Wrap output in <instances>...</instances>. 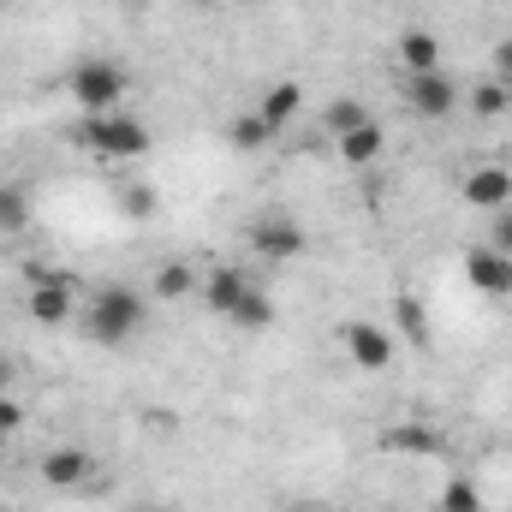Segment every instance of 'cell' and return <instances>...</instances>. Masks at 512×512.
<instances>
[{
	"mask_svg": "<svg viewBox=\"0 0 512 512\" xmlns=\"http://www.w3.org/2000/svg\"><path fill=\"white\" fill-rule=\"evenodd\" d=\"M143 298L131 292V286H108V292H96V304L84 310V328H90V340L96 346H126L131 334L143 328Z\"/></svg>",
	"mask_w": 512,
	"mask_h": 512,
	"instance_id": "6da1fadb",
	"label": "cell"
},
{
	"mask_svg": "<svg viewBox=\"0 0 512 512\" xmlns=\"http://www.w3.org/2000/svg\"><path fill=\"white\" fill-rule=\"evenodd\" d=\"M78 143L96 155V161H137L143 149H149V131L137 126L131 114H84V126H78Z\"/></svg>",
	"mask_w": 512,
	"mask_h": 512,
	"instance_id": "7a4b0ae2",
	"label": "cell"
},
{
	"mask_svg": "<svg viewBox=\"0 0 512 512\" xmlns=\"http://www.w3.org/2000/svg\"><path fill=\"white\" fill-rule=\"evenodd\" d=\"M66 90H72V102L84 114H114L126 102V66L120 60H78L72 78H66Z\"/></svg>",
	"mask_w": 512,
	"mask_h": 512,
	"instance_id": "3957f363",
	"label": "cell"
},
{
	"mask_svg": "<svg viewBox=\"0 0 512 512\" xmlns=\"http://www.w3.org/2000/svg\"><path fill=\"white\" fill-rule=\"evenodd\" d=\"M24 304H30V316H36L42 328H60V322H72V310H78V286H72V274H36Z\"/></svg>",
	"mask_w": 512,
	"mask_h": 512,
	"instance_id": "277c9868",
	"label": "cell"
},
{
	"mask_svg": "<svg viewBox=\"0 0 512 512\" xmlns=\"http://www.w3.org/2000/svg\"><path fill=\"white\" fill-rule=\"evenodd\" d=\"M251 251L268 256V262H292V256L310 251V239H304L298 221H286V215H262V221L251 227Z\"/></svg>",
	"mask_w": 512,
	"mask_h": 512,
	"instance_id": "5b68a950",
	"label": "cell"
},
{
	"mask_svg": "<svg viewBox=\"0 0 512 512\" xmlns=\"http://www.w3.org/2000/svg\"><path fill=\"white\" fill-rule=\"evenodd\" d=\"M405 102H411L417 120H447L459 108V90H453L447 72H423V78H405Z\"/></svg>",
	"mask_w": 512,
	"mask_h": 512,
	"instance_id": "8992f818",
	"label": "cell"
},
{
	"mask_svg": "<svg viewBox=\"0 0 512 512\" xmlns=\"http://www.w3.org/2000/svg\"><path fill=\"white\" fill-rule=\"evenodd\" d=\"M340 340H346V352H352V364L358 370H387L393 364V352H399V340L376 328V322H346L340 328Z\"/></svg>",
	"mask_w": 512,
	"mask_h": 512,
	"instance_id": "52a82bcc",
	"label": "cell"
},
{
	"mask_svg": "<svg viewBox=\"0 0 512 512\" xmlns=\"http://www.w3.org/2000/svg\"><path fill=\"white\" fill-rule=\"evenodd\" d=\"M465 280H471L483 298H512V256L489 251V245H471V251H465Z\"/></svg>",
	"mask_w": 512,
	"mask_h": 512,
	"instance_id": "ba28073f",
	"label": "cell"
},
{
	"mask_svg": "<svg viewBox=\"0 0 512 512\" xmlns=\"http://www.w3.org/2000/svg\"><path fill=\"white\" fill-rule=\"evenodd\" d=\"M459 191H465V203H471V209L495 215V209H507V203H512V173H507V167H495V161H483V167H471V173H465V185H459Z\"/></svg>",
	"mask_w": 512,
	"mask_h": 512,
	"instance_id": "9c48e42d",
	"label": "cell"
},
{
	"mask_svg": "<svg viewBox=\"0 0 512 512\" xmlns=\"http://www.w3.org/2000/svg\"><path fill=\"white\" fill-rule=\"evenodd\" d=\"M90 453L84 447H54V453H42V483L48 489H84L90 483Z\"/></svg>",
	"mask_w": 512,
	"mask_h": 512,
	"instance_id": "30bf717a",
	"label": "cell"
},
{
	"mask_svg": "<svg viewBox=\"0 0 512 512\" xmlns=\"http://www.w3.org/2000/svg\"><path fill=\"white\" fill-rule=\"evenodd\" d=\"M298 114H304V90H298V84H274V90H262V102H256V120L274 131V137L292 126Z\"/></svg>",
	"mask_w": 512,
	"mask_h": 512,
	"instance_id": "8fae6325",
	"label": "cell"
},
{
	"mask_svg": "<svg viewBox=\"0 0 512 512\" xmlns=\"http://www.w3.org/2000/svg\"><path fill=\"white\" fill-rule=\"evenodd\" d=\"M245 292H251L245 268H209V280H203V304H209L215 316H233Z\"/></svg>",
	"mask_w": 512,
	"mask_h": 512,
	"instance_id": "7c38bea8",
	"label": "cell"
},
{
	"mask_svg": "<svg viewBox=\"0 0 512 512\" xmlns=\"http://www.w3.org/2000/svg\"><path fill=\"white\" fill-rule=\"evenodd\" d=\"M399 66H405V78L441 72V42H435L429 30H405V36H399Z\"/></svg>",
	"mask_w": 512,
	"mask_h": 512,
	"instance_id": "4fadbf2b",
	"label": "cell"
},
{
	"mask_svg": "<svg viewBox=\"0 0 512 512\" xmlns=\"http://www.w3.org/2000/svg\"><path fill=\"white\" fill-rule=\"evenodd\" d=\"M382 447H387V453L429 459V453H441V435H435L429 423H393V429H382Z\"/></svg>",
	"mask_w": 512,
	"mask_h": 512,
	"instance_id": "5bb4252c",
	"label": "cell"
},
{
	"mask_svg": "<svg viewBox=\"0 0 512 512\" xmlns=\"http://www.w3.org/2000/svg\"><path fill=\"white\" fill-rule=\"evenodd\" d=\"M382 126L370 120V126H358V131H346L340 137V161H352V167H370V161H382Z\"/></svg>",
	"mask_w": 512,
	"mask_h": 512,
	"instance_id": "9a60e30c",
	"label": "cell"
},
{
	"mask_svg": "<svg viewBox=\"0 0 512 512\" xmlns=\"http://www.w3.org/2000/svg\"><path fill=\"white\" fill-rule=\"evenodd\" d=\"M465 102H471V114H477V120H501V114L512 108V84H507V78H483Z\"/></svg>",
	"mask_w": 512,
	"mask_h": 512,
	"instance_id": "2e32d148",
	"label": "cell"
},
{
	"mask_svg": "<svg viewBox=\"0 0 512 512\" xmlns=\"http://www.w3.org/2000/svg\"><path fill=\"white\" fill-rule=\"evenodd\" d=\"M393 322H399V340L405 346H423L429 340V316H423V298H393Z\"/></svg>",
	"mask_w": 512,
	"mask_h": 512,
	"instance_id": "e0dca14e",
	"label": "cell"
},
{
	"mask_svg": "<svg viewBox=\"0 0 512 512\" xmlns=\"http://www.w3.org/2000/svg\"><path fill=\"white\" fill-rule=\"evenodd\" d=\"M30 227V197L18 185H0V233H24Z\"/></svg>",
	"mask_w": 512,
	"mask_h": 512,
	"instance_id": "ac0fdd59",
	"label": "cell"
},
{
	"mask_svg": "<svg viewBox=\"0 0 512 512\" xmlns=\"http://www.w3.org/2000/svg\"><path fill=\"white\" fill-rule=\"evenodd\" d=\"M227 143H233V149H268V143H274V131L262 126V120H256V108H251V114H239V120L227 126Z\"/></svg>",
	"mask_w": 512,
	"mask_h": 512,
	"instance_id": "d6986e66",
	"label": "cell"
},
{
	"mask_svg": "<svg viewBox=\"0 0 512 512\" xmlns=\"http://www.w3.org/2000/svg\"><path fill=\"white\" fill-rule=\"evenodd\" d=\"M328 131L334 137H346V131H358V126H370V114H364V102H352V96H340V102H328Z\"/></svg>",
	"mask_w": 512,
	"mask_h": 512,
	"instance_id": "ffe728a7",
	"label": "cell"
},
{
	"mask_svg": "<svg viewBox=\"0 0 512 512\" xmlns=\"http://www.w3.org/2000/svg\"><path fill=\"white\" fill-rule=\"evenodd\" d=\"M227 322H239V328H268V322H274V304H268V298H262V292H245V298H239V310H233V316H227Z\"/></svg>",
	"mask_w": 512,
	"mask_h": 512,
	"instance_id": "44dd1931",
	"label": "cell"
},
{
	"mask_svg": "<svg viewBox=\"0 0 512 512\" xmlns=\"http://www.w3.org/2000/svg\"><path fill=\"white\" fill-rule=\"evenodd\" d=\"M441 512H483V495H477V483H471V477H453V483L441 489Z\"/></svg>",
	"mask_w": 512,
	"mask_h": 512,
	"instance_id": "7402d4cb",
	"label": "cell"
},
{
	"mask_svg": "<svg viewBox=\"0 0 512 512\" xmlns=\"http://www.w3.org/2000/svg\"><path fill=\"white\" fill-rule=\"evenodd\" d=\"M191 286H197V274H191L185 262H167V268L155 274V298H185Z\"/></svg>",
	"mask_w": 512,
	"mask_h": 512,
	"instance_id": "603a6c76",
	"label": "cell"
},
{
	"mask_svg": "<svg viewBox=\"0 0 512 512\" xmlns=\"http://www.w3.org/2000/svg\"><path fill=\"white\" fill-rule=\"evenodd\" d=\"M120 209H126V221H149L155 215V191L149 185H126L120 191Z\"/></svg>",
	"mask_w": 512,
	"mask_h": 512,
	"instance_id": "cb8c5ba5",
	"label": "cell"
},
{
	"mask_svg": "<svg viewBox=\"0 0 512 512\" xmlns=\"http://www.w3.org/2000/svg\"><path fill=\"white\" fill-rule=\"evenodd\" d=\"M489 251L512 256V203H507V209H495V215H489Z\"/></svg>",
	"mask_w": 512,
	"mask_h": 512,
	"instance_id": "d4e9b609",
	"label": "cell"
},
{
	"mask_svg": "<svg viewBox=\"0 0 512 512\" xmlns=\"http://www.w3.org/2000/svg\"><path fill=\"white\" fill-rule=\"evenodd\" d=\"M18 429H24V405H18L12 393H0V441H6V435H18Z\"/></svg>",
	"mask_w": 512,
	"mask_h": 512,
	"instance_id": "484cf974",
	"label": "cell"
},
{
	"mask_svg": "<svg viewBox=\"0 0 512 512\" xmlns=\"http://www.w3.org/2000/svg\"><path fill=\"white\" fill-rule=\"evenodd\" d=\"M495 78H507L512 84V36L507 42H495Z\"/></svg>",
	"mask_w": 512,
	"mask_h": 512,
	"instance_id": "4316f807",
	"label": "cell"
},
{
	"mask_svg": "<svg viewBox=\"0 0 512 512\" xmlns=\"http://www.w3.org/2000/svg\"><path fill=\"white\" fill-rule=\"evenodd\" d=\"M12 382H18V370H12V358H0V393H12Z\"/></svg>",
	"mask_w": 512,
	"mask_h": 512,
	"instance_id": "83f0119b",
	"label": "cell"
},
{
	"mask_svg": "<svg viewBox=\"0 0 512 512\" xmlns=\"http://www.w3.org/2000/svg\"><path fill=\"white\" fill-rule=\"evenodd\" d=\"M292 512H328V507H292Z\"/></svg>",
	"mask_w": 512,
	"mask_h": 512,
	"instance_id": "f1b7e54d",
	"label": "cell"
},
{
	"mask_svg": "<svg viewBox=\"0 0 512 512\" xmlns=\"http://www.w3.org/2000/svg\"><path fill=\"white\" fill-rule=\"evenodd\" d=\"M191 6H215V0H191Z\"/></svg>",
	"mask_w": 512,
	"mask_h": 512,
	"instance_id": "f546056e",
	"label": "cell"
}]
</instances>
